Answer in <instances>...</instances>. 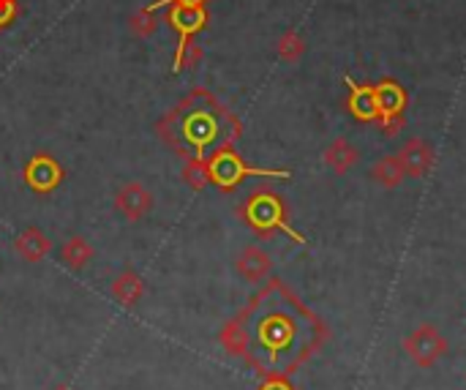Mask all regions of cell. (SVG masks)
Here are the masks:
<instances>
[{
    "instance_id": "d4e9b609",
    "label": "cell",
    "mask_w": 466,
    "mask_h": 390,
    "mask_svg": "<svg viewBox=\"0 0 466 390\" xmlns=\"http://www.w3.org/2000/svg\"><path fill=\"white\" fill-rule=\"evenodd\" d=\"M53 390H72V387H69V385H55Z\"/></svg>"
},
{
    "instance_id": "52a82bcc",
    "label": "cell",
    "mask_w": 466,
    "mask_h": 390,
    "mask_svg": "<svg viewBox=\"0 0 466 390\" xmlns=\"http://www.w3.org/2000/svg\"><path fill=\"white\" fill-rule=\"evenodd\" d=\"M403 349H406V355H409L417 366L431 368V366L447 352V338L439 333V327H433V325H420V327H414V330L403 338Z\"/></svg>"
},
{
    "instance_id": "3957f363",
    "label": "cell",
    "mask_w": 466,
    "mask_h": 390,
    "mask_svg": "<svg viewBox=\"0 0 466 390\" xmlns=\"http://www.w3.org/2000/svg\"><path fill=\"white\" fill-rule=\"evenodd\" d=\"M238 216H240V221H243L251 232H257L259 238H270V235L284 232L289 240H295V243H300V246L306 243V235H300V232L289 224V208H286L284 197H281L276 189H270V186L254 189V191L240 202Z\"/></svg>"
},
{
    "instance_id": "7c38bea8",
    "label": "cell",
    "mask_w": 466,
    "mask_h": 390,
    "mask_svg": "<svg viewBox=\"0 0 466 390\" xmlns=\"http://www.w3.org/2000/svg\"><path fill=\"white\" fill-rule=\"evenodd\" d=\"M238 273L248 281V284H262L270 270H273V259L265 249L259 246H246L240 254H238V262H235Z\"/></svg>"
},
{
    "instance_id": "8fae6325",
    "label": "cell",
    "mask_w": 466,
    "mask_h": 390,
    "mask_svg": "<svg viewBox=\"0 0 466 390\" xmlns=\"http://www.w3.org/2000/svg\"><path fill=\"white\" fill-rule=\"evenodd\" d=\"M398 159H401V164H403L406 178H425V175L433 170L436 153H433V148H431L425 140L412 137V140L398 151Z\"/></svg>"
},
{
    "instance_id": "8992f818",
    "label": "cell",
    "mask_w": 466,
    "mask_h": 390,
    "mask_svg": "<svg viewBox=\"0 0 466 390\" xmlns=\"http://www.w3.org/2000/svg\"><path fill=\"white\" fill-rule=\"evenodd\" d=\"M23 180L34 194L47 197L61 189V183L66 180V170L53 153H34L23 167Z\"/></svg>"
},
{
    "instance_id": "4fadbf2b",
    "label": "cell",
    "mask_w": 466,
    "mask_h": 390,
    "mask_svg": "<svg viewBox=\"0 0 466 390\" xmlns=\"http://www.w3.org/2000/svg\"><path fill=\"white\" fill-rule=\"evenodd\" d=\"M53 240L39 229V227H28L17 235L15 240V251L25 259V262H42L44 257L53 254Z\"/></svg>"
},
{
    "instance_id": "6da1fadb",
    "label": "cell",
    "mask_w": 466,
    "mask_h": 390,
    "mask_svg": "<svg viewBox=\"0 0 466 390\" xmlns=\"http://www.w3.org/2000/svg\"><path fill=\"white\" fill-rule=\"evenodd\" d=\"M325 338V322L281 278H270L218 330L227 355L246 360L259 376H292Z\"/></svg>"
},
{
    "instance_id": "7402d4cb",
    "label": "cell",
    "mask_w": 466,
    "mask_h": 390,
    "mask_svg": "<svg viewBox=\"0 0 466 390\" xmlns=\"http://www.w3.org/2000/svg\"><path fill=\"white\" fill-rule=\"evenodd\" d=\"M17 17H20V0H0V31L15 25Z\"/></svg>"
},
{
    "instance_id": "277c9868",
    "label": "cell",
    "mask_w": 466,
    "mask_h": 390,
    "mask_svg": "<svg viewBox=\"0 0 466 390\" xmlns=\"http://www.w3.org/2000/svg\"><path fill=\"white\" fill-rule=\"evenodd\" d=\"M205 164H208V180H210V186H216V189L224 191V194L235 191V189H238L243 180H248V178H278V180H286V178L292 175L289 170L251 167V164L238 153L235 145L216 151Z\"/></svg>"
},
{
    "instance_id": "7a4b0ae2",
    "label": "cell",
    "mask_w": 466,
    "mask_h": 390,
    "mask_svg": "<svg viewBox=\"0 0 466 390\" xmlns=\"http://www.w3.org/2000/svg\"><path fill=\"white\" fill-rule=\"evenodd\" d=\"M156 134L183 161H208L216 151L238 145L243 137V123L208 88H194L159 118Z\"/></svg>"
},
{
    "instance_id": "2e32d148",
    "label": "cell",
    "mask_w": 466,
    "mask_h": 390,
    "mask_svg": "<svg viewBox=\"0 0 466 390\" xmlns=\"http://www.w3.org/2000/svg\"><path fill=\"white\" fill-rule=\"evenodd\" d=\"M93 246L85 240V238H80V235H74V238H69V240H63V246L58 249V257H61V262L66 265V268H72V270H83L91 259H93Z\"/></svg>"
},
{
    "instance_id": "9c48e42d",
    "label": "cell",
    "mask_w": 466,
    "mask_h": 390,
    "mask_svg": "<svg viewBox=\"0 0 466 390\" xmlns=\"http://www.w3.org/2000/svg\"><path fill=\"white\" fill-rule=\"evenodd\" d=\"M115 208H118V213H121L126 221H142V219L153 210V194H150L142 183L131 180V183H126V186L118 189V194H115Z\"/></svg>"
},
{
    "instance_id": "e0dca14e",
    "label": "cell",
    "mask_w": 466,
    "mask_h": 390,
    "mask_svg": "<svg viewBox=\"0 0 466 390\" xmlns=\"http://www.w3.org/2000/svg\"><path fill=\"white\" fill-rule=\"evenodd\" d=\"M371 178H374L379 186H384V189H395V186L406 178V172H403V164H401L398 153H395V156H384V159H379V161L371 167Z\"/></svg>"
},
{
    "instance_id": "603a6c76",
    "label": "cell",
    "mask_w": 466,
    "mask_h": 390,
    "mask_svg": "<svg viewBox=\"0 0 466 390\" xmlns=\"http://www.w3.org/2000/svg\"><path fill=\"white\" fill-rule=\"evenodd\" d=\"M257 390H297V387L289 382V376H265Z\"/></svg>"
},
{
    "instance_id": "ba28073f",
    "label": "cell",
    "mask_w": 466,
    "mask_h": 390,
    "mask_svg": "<svg viewBox=\"0 0 466 390\" xmlns=\"http://www.w3.org/2000/svg\"><path fill=\"white\" fill-rule=\"evenodd\" d=\"M349 93H346V110L357 123H379V107H376V93L371 83H354L352 77L344 80Z\"/></svg>"
},
{
    "instance_id": "44dd1931",
    "label": "cell",
    "mask_w": 466,
    "mask_h": 390,
    "mask_svg": "<svg viewBox=\"0 0 466 390\" xmlns=\"http://www.w3.org/2000/svg\"><path fill=\"white\" fill-rule=\"evenodd\" d=\"M183 180L194 191H202L205 186H210V180H208V164L202 159H186V164H183Z\"/></svg>"
},
{
    "instance_id": "9a60e30c",
    "label": "cell",
    "mask_w": 466,
    "mask_h": 390,
    "mask_svg": "<svg viewBox=\"0 0 466 390\" xmlns=\"http://www.w3.org/2000/svg\"><path fill=\"white\" fill-rule=\"evenodd\" d=\"M145 295V281L137 270H123L115 281H112V297L126 306V308H134Z\"/></svg>"
},
{
    "instance_id": "ac0fdd59",
    "label": "cell",
    "mask_w": 466,
    "mask_h": 390,
    "mask_svg": "<svg viewBox=\"0 0 466 390\" xmlns=\"http://www.w3.org/2000/svg\"><path fill=\"white\" fill-rule=\"evenodd\" d=\"M156 12H159V6H156V4H148V6L137 9V12L129 17V34H131V36H137V39H148V36H153V34H156V28H159V17H156Z\"/></svg>"
},
{
    "instance_id": "d6986e66",
    "label": "cell",
    "mask_w": 466,
    "mask_h": 390,
    "mask_svg": "<svg viewBox=\"0 0 466 390\" xmlns=\"http://www.w3.org/2000/svg\"><path fill=\"white\" fill-rule=\"evenodd\" d=\"M276 53L281 61L286 63H297L303 55H306V39L297 34V31H284L278 36V44H276Z\"/></svg>"
},
{
    "instance_id": "5bb4252c",
    "label": "cell",
    "mask_w": 466,
    "mask_h": 390,
    "mask_svg": "<svg viewBox=\"0 0 466 390\" xmlns=\"http://www.w3.org/2000/svg\"><path fill=\"white\" fill-rule=\"evenodd\" d=\"M357 159H360L357 148H354L349 140H344V137H335V140L325 148V164H327L335 175H346V172L357 164Z\"/></svg>"
},
{
    "instance_id": "cb8c5ba5",
    "label": "cell",
    "mask_w": 466,
    "mask_h": 390,
    "mask_svg": "<svg viewBox=\"0 0 466 390\" xmlns=\"http://www.w3.org/2000/svg\"><path fill=\"white\" fill-rule=\"evenodd\" d=\"M194 6V9H208L210 0H156V6L164 9V6Z\"/></svg>"
},
{
    "instance_id": "30bf717a",
    "label": "cell",
    "mask_w": 466,
    "mask_h": 390,
    "mask_svg": "<svg viewBox=\"0 0 466 390\" xmlns=\"http://www.w3.org/2000/svg\"><path fill=\"white\" fill-rule=\"evenodd\" d=\"M167 23L178 34V42H191L208 28L210 17H208V9H194V6H178L175 4L167 12Z\"/></svg>"
},
{
    "instance_id": "5b68a950",
    "label": "cell",
    "mask_w": 466,
    "mask_h": 390,
    "mask_svg": "<svg viewBox=\"0 0 466 390\" xmlns=\"http://www.w3.org/2000/svg\"><path fill=\"white\" fill-rule=\"evenodd\" d=\"M374 93L379 107V126L384 137H395L406 126V104H409L406 88L393 77H382L374 85Z\"/></svg>"
},
{
    "instance_id": "ffe728a7",
    "label": "cell",
    "mask_w": 466,
    "mask_h": 390,
    "mask_svg": "<svg viewBox=\"0 0 466 390\" xmlns=\"http://www.w3.org/2000/svg\"><path fill=\"white\" fill-rule=\"evenodd\" d=\"M202 58H205V53H202V47H199L194 39H191V42H178V47H175V58H172V72H175V74H180V72H186V69L197 66Z\"/></svg>"
}]
</instances>
